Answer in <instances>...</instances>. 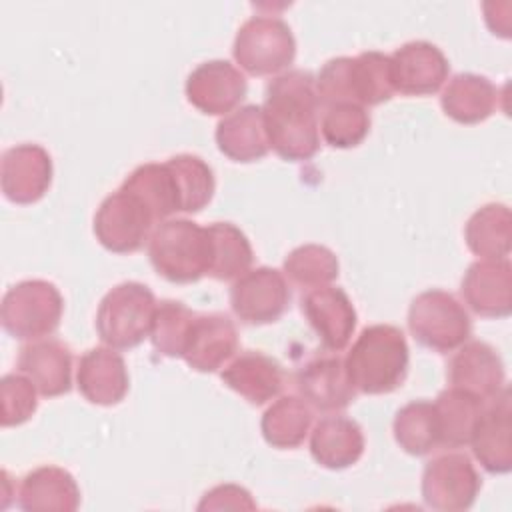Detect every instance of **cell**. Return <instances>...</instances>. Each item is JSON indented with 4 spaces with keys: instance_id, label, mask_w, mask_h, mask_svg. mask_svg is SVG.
<instances>
[{
    "instance_id": "obj_9",
    "label": "cell",
    "mask_w": 512,
    "mask_h": 512,
    "mask_svg": "<svg viewBox=\"0 0 512 512\" xmlns=\"http://www.w3.org/2000/svg\"><path fill=\"white\" fill-rule=\"evenodd\" d=\"M482 488L480 474L462 452H446L426 462L422 472L424 504L440 512L468 510Z\"/></svg>"
},
{
    "instance_id": "obj_37",
    "label": "cell",
    "mask_w": 512,
    "mask_h": 512,
    "mask_svg": "<svg viewBox=\"0 0 512 512\" xmlns=\"http://www.w3.org/2000/svg\"><path fill=\"white\" fill-rule=\"evenodd\" d=\"M320 132L326 144L334 148H354L370 132V114L354 102L328 104L320 120Z\"/></svg>"
},
{
    "instance_id": "obj_2",
    "label": "cell",
    "mask_w": 512,
    "mask_h": 512,
    "mask_svg": "<svg viewBox=\"0 0 512 512\" xmlns=\"http://www.w3.org/2000/svg\"><path fill=\"white\" fill-rule=\"evenodd\" d=\"M408 344L392 324L366 326L344 358L346 374L356 392L388 394L402 386L408 374Z\"/></svg>"
},
{
    "instance_id": "obj_7",
    "label": "cell",
    "mask_w": 512,
    "mask_h": 512,
    "mask_svg": "<svg viewBox=\"0 0 512 512\" xmlns=\"http://www.w3.org/2000/svg\"><path fill=\"white\" fill-rule=\"evenodd\" d=\"M232 54L244 72L272 76L294 62L296 40L282 18L252 16L238 28Z\"/></svg>"
},
{
    "instance_id": "obj_33",
    "label": "cell",
    "mask_w": 512,
    "mask_h": 512,
    "mask_svg": "<svg viewBox=\"0 0 512 512\" xmlns=\"http://www.w3.org/2000/svg\"><path fill=\"white\" fill-rule=\"evenodd\" d=\"M394 438L398 446L412 454L424 456L440 446V426L434 402L412 400L394 416Z\"/></svg>"
},
{
    "instance_id": "obj_22",
    "label": "cell",
    "mask_w": 512,
    "mask_h": 512,
    "mask_svg": "<svg viewBox=\"0 0 512 512\" xmlns=\"http://www.w3.org/2000/svg\"><path fill=\"white\" fill-rule=\"evenodd\" d=\"M222 382L250 404H266L284 388L282 364L258 350L238 354L222 372Z\"/></svg>"
},
{
    "instance_id": "obj_15",
    "label": "cell",
    "mask_w": 512,
    "mask_h": 512,
    "mask_svg": "<svg viewBox=\"0 0 512 512\" xmlns=\"http://www.w3.org/2000/svg\"><path fill=\"white\" fill-rule=\"evenodd\" d=\"M450 386L488 402L506 388V372L500 354L482 340L464 342L446 366Z\"/></svg>"
},
{
    "instance_id": "obj_5",
    "label": "cell",
    "mask_w": 512,
    "mask_h": 512,
    "mask_svg": "<svg viewBox=\"0 0 512 512\" xmlns=\"http://www.w3.org/2000/svg\"><path fill=\"white\" fill-rule=\"evenodd\" d=\"M408 328L424 348L448 354L470 338L472 320L454 294L432 288L410 302Z\"/></svg>"
},
{
    "instance_id": "obj_6",
    "label": "cell",
    "mask_w": 512,
    "mask_h": 512,
    "mask_svg": "<svg viewBox=\"0 0 512 512\" xmlns=\"http://www.w3.org/2000/svg\"><path fill=\"white\" fill-rule=\"evenodd\" d=\"M64 298L48 280H22L10 286L2 298L0 320L4 330L18 340L50 336L60 326Z\"/></svg>"
},
{
    "instance_id": "obj_26",
    "label": "cell",
    "mask_w": 512,
    "mask_h": 512,
    "mask_svg": "<svg viewBox=\"0 0 512 512\" xmlns=\"http://www.w3.org/2000/svg\"><path fill=\"white\" fill-rule=\"evenodd\" d=\"M498 102V88L480 74L460 72L452 76L440 96V106L458 124H478L492 116Z\"/></svg>"
},
{
    "instance_id": "obj_14",
    "label": "cell",
    "mask_w": 512,
    "mask_h": 512,
    "mask_svg": "<svg viewBox=\"0 0 512 512\" xmlns=\"http://www.w3.org/2000/svg\"><path fill=\"white\" fill-rule=\"evenodd\" d=\"M394 90L406 96H428L442 88L450 64L444 52L426 40H412L390 54Z\"/></svg>"
},
{
    "instance_id": "obj_20",
    "label": "cell",
    "mask_w": 512,
    "mask_h": 512,
    "mask_svg": "<svg viewBox=\"0 0 512 512\" xmlns=\"http://www.w3.org/2000/svg\"><path fill=\"white\" fill-rule=\"evenodd\" d=\"M76 384L88 402L114 406L124 400L130 386L126 362L110 346L90 348L78 362Z\"/></svg>"
},
{
    "instance_id": "obj_19",
    "label": "cell",
    "mask_w": 512,
    "mask_h": 512,
    "mask_svg": "<svg viewBox=\"0 0 512 512\" xmlns=\"http://www.w3.org/2000/svg\"><path fill=\"white\" fill-rule=\"evenodd\" d=\"M296 388L300 396L316 410H344L356 398V390L348 380L344 358L322 354L310 358L296 372Z\"/></svg>"
},
{
    "instance_id": "obj_21",
    "label": "cell",
    "mask_w": 512,
    "mask_h": 512,
    "mask_svg": "<svg viewBox=\"0 0 512 512\" xmlns=\"http://www.w3.org/2000/svg\"><path fill=\"white\" fill-rule=\"evenodd\" d=\"M18 370L42 396H62L72 388V350L54 338L30 342L20 348Z\"/></svg>"
},
{
    "instance_id": "obj_17",
    "label": "cell",
    "mask_w": 512,
    "mask_h": 512,
    "mask_svg": "<svg viewBox=\"0 0 512 512\" xmlns=\"http://www.w3.org/2000/svg\"><path fill=\"white\" fill-rule=\"evenodd\" d=\"M460 292L472 312L506 318L512 312V264L508 258L478 260L462 276Z\"/></svg>"
},
{
    "instance_id": "obj_11",
    "label": "cell",
    "mask_w": 512,
    "mask_h": 512,
    "mask_svg": "<svg viewBox=\"0 0 512 512\" xmlns=\"http://www.w3.org/2000/svg\"><path fill=\"white\" fill-rule=\"evenodd\" d=\"M246 92V76L228 60L202 62L186 78L188 102L208 116L230 114Z\"/></svg>"
},
{
    "instance_id": "obj_10",
    "label": "cell",
    "mask_w": 512,
    "mask_h": 512,
    "mask_svg": "<svg viewBox=\"0 0 512 512\" xmlns=\"http://www.w3.org/2000/svg\"><path fill=\"white\" fill-rule=\"evenodd\" d=\"M290 304V288L284 272L260 266L244 272L230 288L232 312L244 324L276 322Z\"/></svg>"
},
{
    "instance_id": "obj_23",
    "label": "cell",
    "mask_w": 512,
    "mask_h": 512,
    "mask_svg": "<svg viewBox=\"0 0 512 512\" xmlns=\"http://www.w3.org/2000/svg\"><path fill=\"white\" fill-rule=\"evenodd\" d=\"M218 150L234 162H256L270 150L262 106L248 104L226 114L216 126Z\"/></svg>"
},
{
    "instance_id": "obj_35",
    "label": "cell",
    "mask_w": 512,
    "mask_h": 512,
    "mask_svg": "<svg viewBox=\"0 0 512 512\" xmlns=\"http://www.w3.org/2000/svg\"><path fill=\"white\" fill-rule=\"evenodd\" d=\"M336 254L322 244H302L284 258V276L302 288L326 286L338 278Z\"/></svg>"
},
{
    "instance_id": "obj_16",
    "label": "cell",
    "mask_w": 512,
    "mask_h": 512,
    "mask_svg": "<svg viewBox=\"0 0 512 512\" xmlns=\"http://www.w3.org/2000/svg\"><path fill=\"white\" fill-rule=\"evenodd\" d=\"M484 406L470 434L474 458L490 474H506L512 470V410L508 386Z\"/></svg>"
},
{
    "instance_id": "obj_36",
    "label": "cell",
    "mask_w": 512,
    "mask_h": 512,
    "mask_svg": "<svg viewBox=\"0 0 512 512\" xmlns=\"http://www.w3.org/2000/svg\"><path fill=\"white\" fill-rule=\"evenodd\" d=\"M196 312L178 300H162L156 306L154 322L150 330L152 346L168 358H182L190 324Z\"/></svg>"
},
{
    "instance_id": "obj_38",
    "label": "cell",
    "mask_w": 512,
    "mask_h": 512,
    "mask_svg": "<svg viewBox=\"0 0 512 512\" xmlns=\"http://www.w3.org/2000/svg\"><path fill=\"white\" fill-rule=\"evenodd\" d=\"M36 386L24 374H6L0 380L2 396V416L0 422L4 428L24 424L38 408Z\"/></svg>"
},
{
    "instance_id": "obj_3",
    "label": "cell",
    "mask_w": 512,
    "mask_h": 512,
    "mask_svg": "<svg viewBox=\"0 0 512 512\" xmlns=\"http://www.w3.org/2000/svg\"><path fill=\"white\" fill-rule=\"evenodd\" d=\"M148 258L168 282H198L210 268L208 232L188 218L164 220L148 240Z\"/></svg>"
},
{
    "instance_id": "obj_13",
    "label": "cell",
    "mask_w": 512,
    "mask_h": 512,
    "mask_svg": "<svg viewBox=\"0 0 512 512\" xmlns=\"http://www.w3.org/2000/svg\"><path fill=\"white\" fill-rule=\"evenodd\" d=\"M300 308L326 350L340 352L348 346L358 316L342 288L330 284L310 288L302 296Z\"/></svg>"
},
{
    "instance_id": "obj_28",
    "label": "cell",
    "mask_w": 512,
    "mask_h": 512,
    "mask_svg": "<svg viewBox=\"0 0 512 512\" xmlns=\"http://www.w3.org/2000/svg\"><path fill=\"white\" fill-rule=\"evenodd\" d=\"M464 240L472 254L484 260L508 258L512 246V214L506 204L480 206L464 226Z\"/></svg>"
},
{
    "instance_id": "obj_34",
    "label": "cell",
    "mask_w": 512,
    "mask_h": 512,
    "mask_svg": "<svg viewBox=\"0 0 512 512\" xmlns=\"http://www.w3.org/2000/svg\"><path fill=\"white\" fill-rule=\"evenodd\" d=\"M170 166L178 194H180V212H200L214 196L216 180L212 168L196 154H176L166 160Z\"/></svg>"
},
{
    "instance_id": "obj_8",
    "label": "cell",
    "mask_w": 512,
    "mask_h": 512,
    "mask_svg": "<svg viewBox=\"0 0 512 512\" xmlns=\"http://www.w3.org/2000/svg\"><path fill=\"white\" fill-rule=\"evenodd\" d=\"M156 218L148 206L130 190L118 188L102 200L94 214L96 240L110 252L130 254L152 236Z\"/></svg>"
},
{
    "instance_id": "obj_39",
    "label": "cell",
    "mask_w": 512,
    "mask_h": 512,
    "mask_svg": "<svg viewBox=\"0 0 512 512\" xmlns=\"http://www.w3.org/2000/svg\"><path fill=\"white\" fill-rule=\"evenodd\" d=\"M254 510L256 502L250 492L238 484H220L204 494L198 510Z\"/></svg>"
},
{
    "instance_id": "obj_32",
    "label": "cell",
    "mask_w": 512,
    "mask_h": 512,
    "mask_svg": "<svg viewBox=\"0 0 512 512\" xmlns=\"http://www.w3.org/2000/svg\"><path fill=\"white\" fill-rule=\"evenodd\" d=\"M210 238V268L214 280H234L250 270L254 252L248 236L232 222H214L206 226Z\"/></svg>"
},
{
    "instance_id": "obj_12",
    "label": "cell",
    "mask_w": 512,
    "mask_h": 512,
    "mask_svg": "<svg viewBox=\"0 0 512 512\" xmlns=\"http://www.w3.org/2000/svg\"><path fill=\"white\" fill-rule=\"evenodd\" d=\"M52 158L40 144H16L2 154L0 186L14 204L38 202L52 184Z\"/></svg>"
},
{
    "instance_id": "obj_29",
    "label": "cell",
    "mask_w": 512,
    "mask_h": 512,
    "mask_svg": "<svg viewBox=\"0 0 512 512\" xmlns=\"http://www.w3.org/2000/svg\"><path fill=\"white\" fill-rule=\"evenodd\" d=\"M314 420L312 406L302 396H280L272 402L260 420L264 440L278 450L298 448L310 432Z\"/></svg>"
},
{
    "instance_id": "obj_25",
    "label": "cell",
    "mask_w": 512,
    "mask_h": 512,
    "mask_svg": "<svg viewBox=\"0 0 512 512\" xmlns=\"http://www.w3.org/2000/svg\"><path fill=\"white\" fill-rule=\"evenodd\" d=\"M364 444V432L356 420L326 416L312 430L310 454L328 470H344L362 458Z\"/></svg>"
},
{
    "instance_id": "obj_31",
    "label": "cell",
    "mask_w": 512,
    "mask_h": 512,
    "mask_svg": "<svg viewBox=\"0 0 512 512\" xmlns=\"http://www.w3.org/2000/svg\"><path fill=\"white\" fill-rule=\"evenodd\" d=\"M484 406H486L484 400L460 388L450 386L442 390L434 400L438 426H440V446L444 448L466 446L470 442V434Z\"/></svg>"
},
{
    "instance_id": "obj_1",
    "label": "cell",
    "mask_w": 512,
    "mask_h": 512,
    "mask_svg": "<svg viewBox=\"0 0 512 512\" xmlns=\"http://www.w3.org/2000/svg\"><path fill=\"white\" fill-rule=\"evenodd\" d=\"M320 100L308 70H288L266 86L262 104L270 148L284 160H310L320 148Z\"/></svg>"
},
{
    "instance_id": "obj_24",
    "label": "cell",
    "mask_w": 512,
    "mask_h": 512,
    "mask_svg": "<svg viewBox=\"0 0 512 512\" xmlns=\"http://www.w3.org/2000/svg\"><path fill=\"white\" fill-rule=\"evenodd\" d=\"M18 506L28 512H74L80 506V488L68 470L38 466L22 478Z\"/></svg>"
},
{
    "instance_id": "obj_4",
    "label": "cell",
    "mask_w": 512,
    "mask_h": 512,
    "mask_svg": "<svg viewBox=\"0 0 512 512\" xmlns=\"http://www.w3.org/2000/svg\"><path fill=\"white\" fill-rule=\"evenodd\" d=\"M156 298L142 282H120L104 294L96 312V332L100 340L118 350L138 346L150 336Z\"/></svg>"
},
{
    "instance_id": "obj_18",
    "label": "cell",
    "mask_w": 512,
    "mask_h": 512,
    "mask_svg": "<svg viewBox=\"0 0 512 512\" xmlns=\"http://www.w3.org/2000/svg\"><path fill=\"white\" fill-rule=\"evenodd\" d=\"M236 350L238 330L228 314H196L190 324L182 358L196 372H216L236 354Z\"/></svg>"
},
{
    "instance_id": "obj_30",
    "label": "cell",
    "mask_w": 512,
    "mask_h": 512,
    "mask_svg": "<svg viewBox=\"0 0 512 512\" xmlns=\"http://www.w3.org/2000/svg\"><path fill=\"white\" fill-rule=\"evenodd\" d=\"M122 188L136 194L154 214L156 222L170 220L172 214L180 212L178 186L166 162H148L136 166L122 182Z\"/></svg>"
},
{
    "instance_id": "obj_27",
    "label": "cell",
    "mask_w": 512,
    "mask_h": 512,
    "mask_svg": "<svg viewBox=\"0 0 512 512\" xmlns=\"http://www.w3.org/2000/svg\"><path fill=\"white\" fill-rule=\"evenodd\" d=\"M348 102L360 106H376L392 98V64L390 56L378 50H366L358 56H348L346 66Z\"/></svg>"
}]
</instances>
